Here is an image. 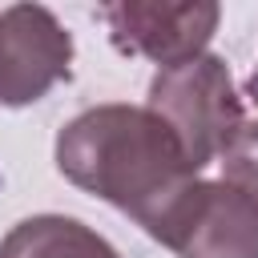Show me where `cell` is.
I'll return each mask as SVG.
<instances>
[{
    "label": "cell",
    "mask_w": 258,
    "mask_h": 258,
    "mask_svg": "<svg viewBox=\"0 0 258 258\" xmlns=\"http://www.w3.org/2000/svg\"><path fill=\"white\" fill-rule=\"evenodd\" d=\"M56 165L73 185L105 198L153 238L198 181L169 125L133 105H97L73 117L56 137Z\"/></svg>",
    "instance_id": "cell-1"
},
{
    "label": "cell",
    "mask_w": 258,
    "mask_h": 258,
    "mask_svg": "<svg viewBox=\"0 0 258 258\" xmlns=\"http://www.w3.org/2000/svg\"><path fill=\"white\" fill-rule=\"evenodd\" d=\"M145 109L169 125V133L177 137L194 169L222 157L230 137L242 129V101L230 85V69L222 56L210 52L161 69L149 85Z\"/></svg>",
    "instance_id": "cell-2"
},
{
    "label": "cell",
    "mask_w": 258,
    "mask_h": 258,
    "mask_svg": "<svg viewBox=\"0 0 258 258\" xmlns=\"http://www.w3.org/2000/svg\"><path fill=\"white\" fill-rule=\"evenodd\" d=\"M157 242L177 258H258V206L226 181H194Z\"/></svg>",
    "instance_id": "cell-3"
},
{
    "label": "cell",
    "mask_w": 258,
    "mask_h": 258,
    "mask_svg": "<svg viewBox=\"0 0 258 258\" xmlns=\"http://www.w3.org/2000/svg\"><path fill=\"white\" fill-rule=\"evenodd\" d=\"M73 40L40 4L0 12V105H32L69 77Z\"/></svg>",
    "instance_id": "cell-4"
},
{
    "label": "cell",
    "mask_w": 258,
    "mask_h": 258,
    "mask_svg": "<svg viewBox=\"0 0 258 258\" xmlns=\"http://www.w3.org/2000/svg\"><path fill=\"white\" fill-rule=\"evenodd\" d=\"M218 4H109L105 20L117 48L141 52L161 69L202 56L218 28Z\"/></svg>",
    "instance_id": "cell-5"
},
{
    "label": "cell",
    "mask_w": 258,
    "mask_h": 258,
    "mask_svg": "<svg viewBox=\"0 0 258 258\" xmlns=\"http://www.w3.org/2000/svg\"><path fill=\"white\" fill-rule=\"evenodd\" d=\"M0 258H121V254L89 226L40 214L8 230V238L0 242Z\"/></svg>",
    "instance_id": "cell-6"
},
{
    "label": "cell",
    "mask_w": 258,
    "mask_h": 258,
    "mask_svg": "<svg viewBox=\"0 0 258 258\" xmlns=\"http://www.w3.org/2000/svg\"><path fill=\"white\" fill-rule=\"evenodd\" d=\"M222 181L230 189H238L246 202L258 206V121L254 125H242L230 145L222 149Z\"/></svg>",
    "instance_id": "cell-7"
},
{
    "label": "cell",
    "mask_w": 258,
    "mask_h": 258,
    "mask_svg": "<svg viewBox=\"0 0 258 258\" xmlns=\"http://www.w3.org/2000/svg\"><path fill=\"white\" fill-rule=\"evenodd\" d=\"M250 93H254V97H258V73H254V77H250Z\"/></svg>",
    "instance_id": "cell-8"
}]
</instances>
